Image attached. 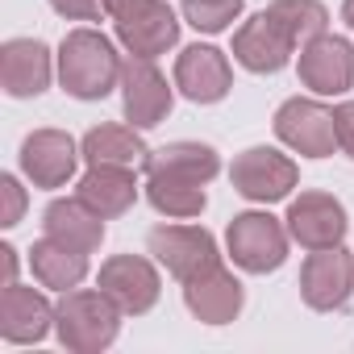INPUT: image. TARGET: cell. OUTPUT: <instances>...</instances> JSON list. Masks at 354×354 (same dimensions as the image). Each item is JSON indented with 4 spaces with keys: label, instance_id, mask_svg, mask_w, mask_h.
Here are the masks:
<instances>
[{
    "label": "cell",
    "instance_id": "cell-13",
    "mask_svg": "<svg viewBox=\"0 0 354 354\" xmlns=\"http://www.w3.org/2000/svg\"><path fill=\"white\" fill-rule=\"evenodd\" d=\"M75 162L80 150L63 129H34L21 142V171L34 180V188H63L75 175Z\"/></svg>",
    "mask_w": 354,
    "mask_h": 354
},
{
    "label": "cell",
    "instance_id": "cell-4",
    "mask_svg": "<svg viewBox=\"0 0 354 354\" xmlns=\"http://www.w3.org/2000/svg\"><path fill=\"white\" fill-rule=\"evenodd\" d=\"M146 246H150V254L175 279H180V283H188V279L221 267V254H217L213 234L209 230H196V225H158V230H150Z\"/></svg>",
    "mask_w": 354,
    "mask_h": 354
},
{
    "label": "cell",
    "instance_id": "cell-26",
    "mask_svg": "<svg viewBox=\"0 0 354 354\" xmlns=\"http://www.w3.org/2000/svg\"><path fill=\"white\" fill-rule=\"evenodd\" d=\"M242 5H246V0H184V17L201 34H221L242 13Z\"/></svg>",
    "mask_w": 354,
    "mask_h": 354
},
{
    "label": "cell",
    "instance_id": "cell-30",
    "mask_svg": "<svg viewBox=\"0 0 354 354\" xmlns=\"http://www.w3.org/2000/svg\"><path fill=\"white\" fill-rule=\"evenodd\" d=\"M0 263H5V283H17V250L0 246Z\"/></svg>",
    "mask_w": 354,
    "mask_h": 354
},
{
    "label": "cell",
    "instance_id": "cell-27",
    "mask_svg": "<svg viewBox=\"0 0 354 354\" xmlns=\"http://www.w3.org/2000/svg\"><path fill=\"white\" fill-rule=\"evenodd\" d=\"M21 213H26V192L13 175H5V180H0V225L13 230L21 221Z\"/></svg>",
    "mask_w": 354,
    "mask_h": 354
},
{
    "label": "cell",
    "instance_id": "cell-23",
    "mask_svg": "<svg viewBox=\"0 0 354 354\" xmlns=\"http://www.w3.org/2000/svg\"><path fill=\"white\" fill-rule=\"evenodd\" d=\"M30 263H34V275L42 288H55V292H71L84 275H88V254L84 250H71L55 238H42L34 242L30 250Z\"/></svg>",
    "mask_w": 354,
    "mask_h": 354
},
{
    "label": "cell",
    "instance_id": "cell-15",
    "mask_svg": "<svg viewBox=\"0 0 354 354\" xmlns=\"http://www.w3.org/2000/svg\"><path fill=\"white\" fill-rule=\"evenodd\" d=\"M230 84H234V71H230V59L217 46H188L175 59V88L196 104L225 100Z\"/></svg>",
    "mask_w": 354,
    "mask_h": 354
},
{
    "label": "cell",
    "instance_id": "cell-25",
    "mask_svg": "<svg viewBox=\"0 0 354 354\" xmlns=\"http://www.w3.org/2000/svg\"><path fill=\"white\" fill-rule=\"evenodd\" d=\"M267 13L283 26V34H288L296 46L321 38L325 26H329V13H325V5H317V0H275Z\"/></svg>",
    "mask_w": 354,
    "mask_h": 354
},
{
    "label": "cell",
    "instance_id": "cell-21",
    "mask_svg": "<svg viewBox=\"0 0 354 354\" xmlns=\"http://www.w3.org/2000/svg\"><path fill=\"white\" fill-rule=\"evenodd\" d=\"M217 171L221 158L205 142H171L162 150H150L146 158V175H175V180H192V184H209Z\"/></svg>",
    "mask_w": 354,
    "mask_h": 354
},
{
    "label": "cell",
    "instance_id": "cell-31",
    "mask_svg": "<svg viewBox=\"0 0 354 354\" xmlns=\"http://www.w3.org/2000/svg\"><path fill=\"white\" fill-rule=\"evenodd\" d=\"M342 17H346V26L354 30V0H346V5H342Z\"/></svg>",
    "mask_w": 354,
    "mask_h": 354
},
{
    "label": "cell",
    "instance_id": "cell-11",
    "mask_svg": "<svg viewBox=\"0 0 354 354\" xmlns=\"http://www.w3.org/2000/svg\"><path fill=\"white\" fill-rule=\"evenodd\" d=\"M288 234L304 250L342 246V238H346V209H342V201H333L329 192H300L292 201V209H288Z\"/></svg>",
    "mask_w": 354,
    "mask_h": 354
},
{
    "label": "cell",
    "instance_id": "cell-2",
    "mask_svg": "<svg viewBox=\"0 0 354 354\" xmlns=\"http://www.w3.org/2000/svg\"><path fill=\"white\" fill-rule=\"evenodd\" d=\"M117 325H121V308L113 304L109 292H63L55 313L59 342L80 354L109 350L117 342Z\"/></svg>",
    "mask_w": 354,
    "mask_h": 354
},
{
    "label": "cell",
    "instance_id": "cell-18",
    "mask_svg": "<svg viewBox=\"0 0 354 354\" xmlns=\"http://www.w3.org/2000/svg\"><path fill=\"white\" fill-rule=\"evenodd\" d=\"M0 84L9 96H42L50 88V50L38 38H13L0 50Z\"/></svg>",
    "mask_w": 354,
    "mask_h": 354
},
{
    "label": "cell",
    "instance_id": "cell-29",
    "mask_svg": "<svg viewBox=\"0 0 354 354\" xmlns=\"http://www.w3.org/2000/svg\"><path fill=\"white\" fill-rule=\"evenodd\" d=\"M333 129H337V146L354 158V100L333 109Z\"/></svg>",
    "mask_w": 354,
    "mask_h": 354
},
{
    "label": "cell",
    "instance_id": "cell-9",
    "mask_svg": "<svg viewBox=\"0 0 354 354\" xmlns=\"http://www.w3.org/2000/svg\"><path fill=\"white\" fill-rule=\"evenodd\" d=\"M350 288H354V254H346L342 246H325L308 254L300 271V296L308 308L333 313L350 300Z\"/></svg>",
    "mask_w": 354,
    "mask_h": 354
},
{
    "label": "cell",
    "instance_id": "cell-8",
    "mask_svg": "<svg viewBox=\"0 0 354 354\" xmlns=\"http://www.w3.org/2000/svg\"><path fill=\"white\" fill-rule=\"evenodd\" d=\"M275 133L283 146H292L296 154L308 158H325L337 146V129H333V109L317 104V100H288L275 113Z\"/></svg>",
    "mask_w": 354,
    "mask_h": 354
},
{
    "label": "cell",
    "instance_id": "cell-24",
    "mask_svg": "<svg viewBox=\"0 0 354 354\" xmlns=\"http://www.w3.org/2000/svg\"><path fill=\"white\" fill-rule=\"evenodd\" d=\"M146 196L158 213L167 217H201L209 196H205V184H192V180H175V175H146Z\"/></svg>",
    "mask_w": 354,
    "mask_h": 354
},
{
    "label": "cell",
    "instance_id": "cell-10",
    "mask_svg": "<svg viewBox=\"0 0 354 354\" xmlns=\"http://www.w3.org/2000/svg\"><path fill=\"white\" fill-rule=\"evenodd\" d=\"M300 84L317 96H337L354 84V46L346 38L321 34L300 46Z\"/></svg>",
    "mask_w": 354,
    "mask_h": 354
},
{
    "label": "cell",
    "instance_id": "cell-16",
    "mask_svg": "<svg viewBox=\"0 0 354 354\" xmlns=\"http://www.w3.org/2000/svg\"><path fill=\"white\" fill-rule=\"evenodd\" d=\"M55 304L34 292V288H21V283H5V296H0V333L13 346H30V342H42L55 325Z\"/></svg>",
    "mask_w": 354,
    "mask_h": 354
},
{
    "label": "cell",
    "instance_id": "cell-28",
    "mask_svg": "<svg viewBox=\"0 0 354 354\" xmlns=\"http://www.w3.org/2000/svg\"><path fill=\"white\" fill-rule=\"evenodd\" d=\"M50 9L67 21H100L104 0H50Z\"/></svg>",
    "mask_w": 354,
    "mask_h": 354
},
{
    "label": "cell",
    "instance_id": "cell-1",
    "mask_svg": "<svg viewBox=\"0 0 354 354\" xmlns=\"http://www.w3.org/2000/svg\"><path fill=\"white\" fill-rule=\"evenodd\" d=\"M121 59L100 30H71L59 46V80L75 100H104L121 80Z\"/></svg>",
    "mask_w": 354,
    "mask_h": 354
},
{
    "label": "cell",
    "instance_id": "cell-19",
    "mask_svg": "<svg viewBox=\"0 0 354 354\" xmlns=\"http://www.w3.org/2000/svg\"><path fill=\"white\" fill-rule=\"evenodd\" d=\"M42 225H46V238H55V242H63V246H71V250H84V254H92V250L100 246V238H104V217H100L84 196H75V201H55V205L46 209Z\"/></svg>",
    "mask_w": 354,
    "mask_h": 354
},
{
    "label": "cell",
    "instance_id": "cell-14",
    "mask_svg": "<svg viewBox=\"0 0 354 354\" xmlns=\"http://www.w3.org/2000/svg\"><path fill=\"white\" fill-rule=\"evenodd\" d=\"M292 50H296V42L283 34V26H279L267 9H263L259 17H250V21L234 34V59H238L246 71H254V75H271V71L288 67Z\"/></svg>",
    "mask_w": 354,
    "mask_h": 354
},
{
    "label": "cell",
    "instance_id": "cell-12",
    "mask_svg": "<svg viewBox=\"0 0 354 354\" xmlns=\"http://www.w3.org/2000/svg\"><path fill=\"white\" fill-rule=\"evenodd\" d=\"M100 292H109L121 313L142 317L158 304V271L138 254H117L100 267Z\"/></svg>",
    "mask_w": 354,
    "mask_h": 354
},
{
    "label": "cell",
    "instance_id": "cell-17",
    "mask_svg": "<svg viewBox=\"0 0 354 354\" xmlns=\"http://www.w3.org/2000/svg\"><path fill=\"white\" fill-rule=\"evenodd\" d=\"M242 300H246V292L225 267H213V271L184 283V304L205 325H230L242 313Z\"/></svg>",
    "mask_w": 354,
    "mask_h": 354
},
{
    "label": "cell",
    "instance_id": "cell-5",
    "mask_svg": "<svg viewBox=\"0 0 354 354\" xmlns=\"http://www.w3.org/2000/svg\"><path fill=\"white\" fill-rule=\"evenodd\" d=\"M230 254L242 271L250 275H267L275 267H283L288 259V230L271 217V213H242L230 221Z\"/></svg>",
    "mask_w": 354,
    "mask_h": 354
},
{
    "label": "cell",
    "instance_id": "cell-6",
    "mask_svg": "<svg viewBox=\"0 0 354 354\" xmlns=\"http://www.w3.org/2000/svg\"><path fill=\"white\" fill-rule=\"evenodd\" d=\"M296 162L271 146H250L234 158V171H230V180L234 188L254 201V205H271V201H283L292 188H296Z\"/></svg>",
    "mask_w": 354,
    "mask_h": 354
},
{
    "label": "cell",
    "instance_id": "cell-7",
    "mask_svg": "<svg viewBox=\"0 0 354 354\" xmlns=\"http://www.w3.org/2000/svg\"><path fill=\"white\" fill-rule=\"evenodd\" d=\"M121 104H125V121L133 129H150L171 113V88L162 80V71L154 67V59L129 55L121 67Z\"/></svg>",
    "mask_w": 354,
    "mask_h": 354
},
{
    "label": "cell",
    "instance_id": "cell-22",
    "mask_svg": "<svg viewBox=\"0 0 354 354\" xmlns=\"http://www.w3.org/2000/svg\"><path fill=\"white\" fill-rule=\"evenodd\" d=\"M80 196L109 221L133 209L138 201V180L129 167H88V175L80 180Z\"/></svg>",
    "mask_w": 354,
    "mask_h": 354
},
{
    "label": "cell",
    "instance_id": "cell-3",
    "mask_svg": "<svg viewBox=\"0 0 354 354\" xmlns=\"http://www.w3.org/2000/svg\"><path fill=\"white\" fill-rule=\"evenodd\" d=\"M104 13L129 55L154 59L180 42V21L167 9V0H104Z\"/></svg>",
    "mask_w": 354,
    "mask_h": 354
},
{
    "label": "cell",
    "instance_id": "cell-20",
    "mask_svg": "<svg viewBox=\"0 0 354 354\" xmlns=\"http://www.w3.org/2000/svg\"><path fill=\"white\" fill-rule=\"evenodd\" d=\"M80 150H84L88 167H129V171H138L150 158V150L133 133V125H96V129L84 133Z\"/></svg>",
    "mask_w": 354,
    "mask_h": 354
}]
</instances>
